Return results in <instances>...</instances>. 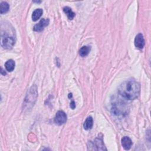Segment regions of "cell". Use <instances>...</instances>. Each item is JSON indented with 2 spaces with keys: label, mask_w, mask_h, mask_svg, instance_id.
Listing matches in <instances>:
<instances>
[{
  "label": "cell",
  "mask_w": 151,
  "mask_h": 151,
  "mask_svg": "<svg viewBox=\"0 0 151 151\" xmlns=\"http://www.w3.org/2000/svg\"><path fill=\"white\" fill-rule=\"evenodd\" d=\"M140 84L134 79L127 80L120 85L118 91L119 94L127 100H134L140 94Z\"/></svg>",
  "instance_id": "obj_1"
},
{
  "label": "cell",
  "mask_w": 151,
  "mask_h": 151,
  "mask_svg": "<svg viewBox=\"0 0 151 151\" xmlns=\"http://www.w3.org/2000/svg\"><path fill=\"white\" fill-rule=\"evenodd\" d=\"M5 28L1 27V44L5 49H11L15 43V35L13 28L10 25L5 24Z\"/></svg>",
  "instance_id": "obj_2"
},
{
  "label": "cell",
  "mask_w": 151,
  "mask_h": 151,
  "mask_svg": "<svg viewBox=\"0 0 151 151\" xmlns=\"http://www.w3.org/2000/svg\"><path fill=\"white\" fill-rule=\"evenodd\" d=\"M37 96L38 92L37 86L35 85H34L30 88V89L28 91V93L27 94L23 103L24 108L26 109H31L34 106L37 100Z\"/></svg>",
  "instance_id": "obj_3"
},
{
  "label": "cell",
  "mask_w": 151,
  "mask_h": 151,
  "mask_svg": "<svg viewBox=\"0 0 151 151\" xmlns=\"http://www.w3.org/2000/svg\"><path fill=\"white\" fill-rule=\"evenodd\" d=\"M67 121L66 114L61 110L58 111L55 114L54 118V122L58 125H62L64 124Z\"/></svg>",
  "instance_id": "obj_4"
},
{
  "label": "cell",
  "mask_w": 151,
  "mask_h": 151,
  "mask_svg": "<svg viewBox=\"0 0 151 151\" xmlns=\"http://www.w3.org/2000/svg\"><path fill=\"white\" fill-rule=\"evenodd\" d=\"M90 145H91V146H93V150H107L104 146L102 138L100 137H97L95 139V140L93 142H90Z\"/></svg>",
  "instance_id": "obj_5"
},
{
  "label": "cell",
  "mask_w": 151,
  "mask_h": 151,
  "mask_svg": "<svg viewBox=\"0 0 151 151\" xmlns=\"http://www.w3.org/2000/svg\"><path fill=\"white\" fill-rule=\"evenodd\" d=\"M49 24V19H45V18H42L41 19L40 22L37 24L34 27V31H37V32H41L42 31L45 27H46Z\"/></svg>",
  "instance_id": "obj_6"
},
{
  "label": "cell",
  "mask_w": 151,
  "mask_h": 151,
  "mask_svg": "<svg viewBox=\"0 0 151 151\" xmlns=\"http://www.w3.org/2000/svg\"><path fill=\"white\" fill-rule=\"evenodd\" d=\"M134 45L136 48L142 49L145 45V40L141 33L138 34L134 38Z\"/></svg>",
  "instance_id": "obj_7"
},
{
  "label": "cell",
  "mask_w": 151,
  "mask_h": 151,
  "mask_svg": "<svg viewBox=\"0 0 151 151\" xmlns=\"http://www.w3.org/2000/svg\"><path fill=\"white\" fill-rule=\"evenodd\" d=\"M132 144V141L129 137L124 136L122 139V145L125 150L130 149Z\"/></svg>",
  "instance_id": "obj_8"
},
{
  "label": "cell",
  "mask_w": 151,
  "mask_h": 151,
  "mask_svg": "<svg viewBox=\"0 0 151 151\" xmlns=\"http://www.w3.org/2000/svg\"><path fill=\"white\" fill-rule=\"evenodd\" d=\"M93 118L91 116H88L87 117V119H86V120L83 124L84 129L86 130L91 129L93 127Z\"/></svg>",
  "instance_id": "obj_9"
},
{
  "label": "cell",
  "mask_w": 151,
  "mask_h": 151,
  "mask_svg": "<svg viewBox=\"0 0 151 151\" xmlns=\"http://www.w3.org/2000/svg\"><path fill=\"white\" fill-rule=\"evenodd\" d=\"M43 12V11L42 9L41 8H38V9H36L32 14V19L34 21H37L42 15Z\"/></svg>",
  "instance_id": "obj_10"
},
{
  "label": "cell",
  "mask_w": 151,
  "mask_h": 151,
  "mask_svg": "<svg viewBox=\"0 0 151 151\" xmlns=\"http://www.w3.org/2000/svg\"><path fill=\"white\" fill-rule=\"evenodd\" d=\"M15 65V62L14 60H9L5 63V69L6 70V71H8L9 72H11L14 70Z\"/></svg>",
  "instance_id": "obj_11"
},
{
  "label": "cell",
  "mask_w": 151,
  "mask_h": 151,
  "mask_svg": "<svg viewBox=\"0 0 151 151\" xmlns=\"http://www.w3.org/2000/svg\"><path fill=\"white\" fill-rule=\"evenodd\" d=\"M63 11L64 13L67 15L68 18L70 20L73 19L75 17V13L72 11V9L68 6H65L63 8Z\"/></svg>",
  "instance_id": "obj_12"
},
{
  "label": "cell",
  "mask_w": 151,
  "mask_h": 151,
  "mask_svg": "<svg viewBox=\"0 0 151 151\" xmlns=\"http://www.w3.org/2000/svg\"><path fill=\"white\" fill-rule=\"evenodd\" d=\"M9 9V5L6 2H2L0 5V12L1 14L6 13Z\"/></svg>",
  "instance_id": "obj_13"
},
{
  "label": "cell",
  "mask_w": 151,
  "mask_h": 151,
  "mask_svg": "<svg viewBox=\"0 0 151 151\" xmlns=\"http://www.w3.org/2000/svg\"><path fill=\"white\" fill-rule=\"evenodd\" d=\"M91 50V47L89 46H83L82 47L79 51V54L81 57H85L87 55Z\"/></svg>",
  "instance_id": "obj_14"
},
{
  "label": "cell",
  "mask_w": 151,
  "mask_h": 151,
  "mask_svg": "<svg viewBox=\"0 0 151 151\" xmlns=\"http://www.w3.org/2000/svg\"><path fill=\"white\" fill-rule=\"evenodd\" d=\"M70 107H71V109H74L75 108V107H76V104H75V103H74V101H73L70 103Z\"/></svg>",
  "instance_id": "obj_15"
}]
</instances>
